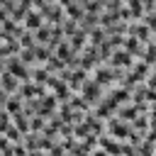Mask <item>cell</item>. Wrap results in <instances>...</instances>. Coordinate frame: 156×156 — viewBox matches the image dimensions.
Wrapping results in <instances>:
<instances>
[{"label": "cell", "mask_w": 156, "mask_h": 156, "mask_svg": "<svg viewBox=\"0 0 156 156\" xmlns=\"http://www.w3.org/2000/svg\"><path fill=\"white\" fill-rule=\"evenodd\" d=\"M112 68H127L132 66V54L127 49H119V51H112Z\"/></svg>", "instance_id": "3"}, {"label": "cell", "mask_w": 156, "mask_h": 156, "mask_svg": "<svg viewBox=\"0 0 156 156\" xmlns=\"http://www.w3.org/2000/svg\"><path fill=\"white\" fill-rule=\"evenodd\" d=\"M32 129L37 132V129H44V119H37V115H34V119H32Z\"/></svg>", "instance_id": "5"}, {"label": "cell", "mask_w": 156, "mask_h": 156, "mask_svg": "<svg viewBox=\"0 0 156 156\" xmlns=\"http://www.w3.org/2000/svg\"><path fill=\"white\" fill-rule=\"evenodd\" d=\"M0 88H2L5 93H10V95H15V93H20V78H17L15 73H10V71H5V73L0 76Z\"/></svg>", "instance_id": "1"}, {"label": "cell", "mask_w": 156, "mask_h": 156, "mask_svg": "<svg viewBox=\"0 0 156 156\" xmlns=\"http://www.w3.org/2000/svg\"><path fill=\"white\" fill-rule=\"evenodd\" d=\"M7 98H10V93H5V90L0 88V110H5V102H7Z\"/></svg>", "instance_id": "6"}, {"label": "cell", "mask_w": 156, "mask_h": 156, "mask_svg": "<svg viewBox=\"0 0 156 156\" xmlns=\"http://www.w3.org/2000/svg\"><path fill=\"white\" fill-rule=\"evenodd\" d=\"M12 124L22 132V134H29V122H27V115L24 112H17V115H12Z\"/></svg>", "instance_id": "4"}, {"label": "cell", "mask_w": 156, "mask_h": 156, "mask_svg": "<svg viewBox=\"0 0 156 156\" xmlns=\"http://www.w3.org/2000/svg\"><path fill=\"white\" fill-rule=\"evenodd\" d=\"M39 27H44V15H41L39 10H29V12L24 15V29L37 32Z\"/></svg>", "instance_id": "2"}, {"label": "cell", "mask_w": 156, "mask_h": 156, "mask_svg": "<svg viewBox=\"0 0 156 156\" xmlns=\"http://www.w3.org/2000/svg\"><path fill=\"white\" fill-rule=\"evenodd\" d=\"M151 156H156V154H151Z\"/></svg>", "instance_id": "7"}]
</instances>
